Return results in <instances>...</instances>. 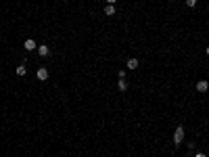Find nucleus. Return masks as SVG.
<instances>
[{
  "instance_id": "obj_1",
  "label": "nucleus",
  "mask_w": 209,
  "mask_h": 157,
  "mask_svg": "<svg viewBox=\"0 0 209 157\" xmlns=\"http://www.w3.org/2000/svg\"><path fill=\"white\" fill-rule=\"evenodd\" d=\"M182 140H184V128L178 126V128L174 130V145H180Z\"/></svg>"
},
{
  "instance_id": "obj_2",
  "label": "nucleus",
  "mask_w": 209,
  "mask_h": 157,
  "mask_svg": "<svg viewBox=\"0 0 209 157\" xmlns=\"http://www.w3.org/2000/svg\"><path fill=\"white\" fill-rule=\"evenodd\" d=\"M197 90H199V92H207L209 90V82L207 80H199V82H197Z\"/></svg>"
},
{
  "instance_id": "obj_3",
  "label": "nucleus",
  "mask_w": 209,
  "mask_h": 157,
  "mask_svg": "<svg viewBox=\"0 0 209 157\" xmlns=\"http://www.w3.org/2000/svg\"><path fill=\"white\" fill-rule=\"evenodd\" d=\"M36 78L40 80V82H46V80H48V69L40 67V69H38V74H36Z\"/></svg>"
},
{
  "instance_id": "obj_4",
  "label": "nucleus",
  "mask_w": 209,
  "mask_h": 157,
  "mask_svg": "<svg viewBox=\"0 0 209 157\" xmlns=\"http://www.w3.org/2000/svg\"><path fill=\"white\" fill-rule=\"evenodd\" d=\"M23 48H25V50H36V48H38V44H36V40H25V44H23Z\"/></svg>"
},
{
  "instance_id": "obj_5",
  "label": "nucleus",
  "mask_w": 209,
  "mask_h": 157,
  "mask_svg": "<svg viewBox=\"0 0 209 157\" xmlns=\"http://www.w3.org/2000/svg\"><path fill=\"white\" fill-rule=\"evenodd\" d=\"M48 52H50V48H48L46 44H40V46H38V55H40V57H48Z\"/></svg>"
},
{
  "instance_id": "obj_6",
  "label": "nucleus",
  "mask_w": 209,
  "mask_h": 157,
  "mask_svg": "<svg viewBox=\"0 0 209 157\" xmlns=\"http://www.w3.org/2000/svg\"><path fill=\"white\" fill-rule=\"evenodd\" d=\"M117 88H119L121 92H125V90H128V82H125V78H121V76H119V80H117Z\"/></svg>"
},
{
  "instance_id": "obj_7",
  "label": "nucleus",
  "mask_w": 209,
  "mask_h": 157,
  "mask_svg": "<svg viewBox=\"0 0 209 157\" xmlns=\"http://www.w3.org/2000/svg\"><path fill=\"white\" fill-rule=\"evenodd\" d=\"M125 65H128V69H136V67H138V59H134V57H132V59H128V63H125Z\"/></svg>"
},
{
  "instance_id": "obj_8",
  "label": "nucleus",
  "mask_w": 209,
  "mask_h": 157,
  "mask_svg": "<svg viewBox=\"0 0 209 157\" xmlns=\"http://www.w3.org/2000/svg\"><path fill=\"white\" fill-rule=\"evenodd\" d=\"M15 71H17V76H19V78H23V76H25V74H27V67H25V65H23V63H21V65H19V67H17V69H15Z\"/></svg>"
},
{
  "instance_id": "obj_9",
  "label": "nucleus",
  "mask_w": 209,
  "mask_h": 157,
  "mask_svg": "<svg viewBox=\"0 0 209 157\" xmlns=\"http://www.w3.org/2000/svg\"><path fill=\"white\" fill-rule=\"evenodd\" d=\"M105 15H107V17L115 15V6H113V4H107V6H105Z\"/></svg>"
},
{
  "instance_id": "obj_10",
  "label": "nucleus",
  "mask_w": 209,
  "mask_h": 157,
  "mask_svg": "<svg viewBox=\"0 0 209 157\" xmlns=\"http://www.w3.org/2000/svg\"><path fill=\"white\" fill-rule=\"evenodd\" d=\"M186 6H188V8H195V6H197V0H186Z\"/></svg>"
},
{
  "instance_id": "obj_11",
  "label": "nucleus",
  "mask_w": 209,
  "mask_h": 157,
  "mask_svg": "<svg viewBox=\"0 0 209 157\" xmlns=\"http://www.w3.org/2000/svg\"><path fill=\"white\" fill-rule=\"evenodd\" d=\"M195 157H207V155H205V153H197Z\"/></svg>"
},
{
  "instance_id": "obj_12",
  "label": "nucleus",
  "mask_w": 209,
  "mask_h": 157,
  "mask_svg": "<svg viewBox=\"0 0 209 157\" xmlns=\"http://www.w3.org/2000/svg\"><path fill=\"white\" fill-rule=\"evenodd\" d=\"M107 2H109V4H115V2H117V0H107Z\"/></svg>"
},
{
  "instance_id": "obj_13",
  "label": "nucleus",
  "mask_w": 209,
  "mask_h": 157,
  "mask_svg": "<svg viewBox=\"0 0 209 157\" xmlns=\"http://www.w3.org/2000/svg\"><path fill=\"white\" fill-rule=\"evenodd\" d=\"M205 52H207V57H209V46H207V48H205Z\"/></svg>"
}]
</instances>
